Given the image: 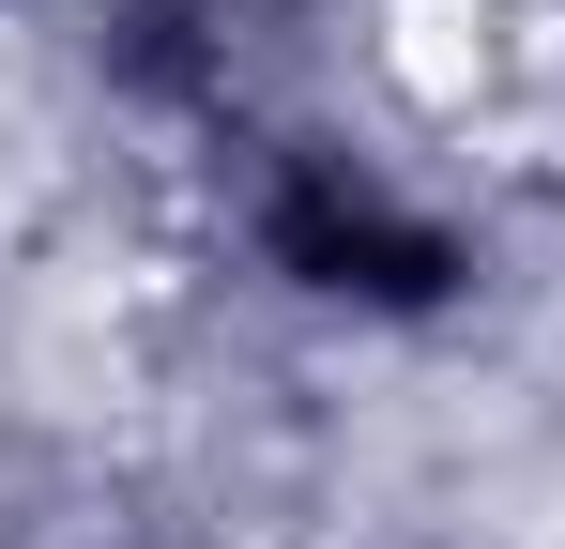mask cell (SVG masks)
Returning a JSON list of instances; mask_svg holds the SVG:
<instances>
[{"instance_id":"6da1fadb","label":"cell","mask_w":565,"mask_h":549,"mask_svg":"<svg viewBox=\"0 0 565 549\" xmlns=\"http://www.w3.org/2000/svg\"><path fill=\"white\" fill-rule=\"evenodd\" d=\"M276 260L306 274V290H352V305H444L459 290V245L444 229H413L382 183L352 169H290L276 183Z\"/></svg>"}]
</instances>
